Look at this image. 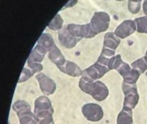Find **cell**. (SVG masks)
<instances>
[{"mask_svg": "<svg viewBox=\"0 0 147 124\" xmlns=\"http://www.w3.org/2000/svg\"><path fill=\"white\" fill-rule=\"evenodd\" d=\"M79 86L82 91L98 101H102L107 98L109 90L106 86L100 81H94L87 77H82L80 79Z\"/></svg>", "mask_w": 147, "mask_h": 124, "instance_id": "6da1fadb", "label": "cell"}, {"mask_svg": "<svg viewBox=\"0 0 147 124\" xmlns=\"http://www.w3.org/2000/svg\"><path fill=\"white\" fill-rule=\"evenodd\" d=\"M122 89L124 95V107L134 109L140 99L136 84H128L123 82Z\"/></svg>", "mask_w": 147, "mask_h": 124, "instance_id": "7a4b0ae2", "label": "cell"}, {"mask_svg": "<svg viewBox=\"0 0 147 124\" xmlns=\"http://www.w3.org/2000/svg\"><path fill=\"white\" fill-rule=\"evenodd\" d=\"M111 18L107 13L99 11L95 13L90 21L91 27L95 34H98L106 31L110 24Z\"/></svg>", "mask_w": 147, "mask_h": 124, "instance_id": "3957f363", "label": "cell"}, {"mask_svg": "<svg viewBox=\"0 0 147 124\" xmlns=\"http://www.w3.org/2000/svg\"><path fill=\"white\" fill-rule=\"evenodd\" d=\"M66 29L73 36L81 39L82 38L91 39L97 35L92 28L90 23L86 25L69 24L67 25Z\"/></svg>", "mask_w": 147, "mask_h": 124, "instance_id": "277c9868", "label": "cell"}, {"mask_svg": "<svg viewBox=\"0 0 147 124\" xmlns=\"http://www.w3.org/2000/svg\"><path fill=\"white\" fill-rule=\"evenodd\" d=\"M83 115L88 121L98 122L104 116L102 107L95 103H87L82 107Z\"/></svg>", "mask_w": 147, "mask_h": 124, "instance_id": "5b68a950", "label": "cell"}, {"mask_svg": "<svg viewBox=\"0 0 147 124\" xmlns=\"http://www.w3.org/2000/svg\"><path fill=\"white\" fill-rule=\"evenodd\" d=\"M54 110L50 100L45 96H41L35 101L34 114L36 117H41L53 114Z\"/></svg>", "mask_w": 147, "mask_h": 124, "instance_id": "8992f818", "label": "cell"}, {"mask_svg": "<svg viewBox=\"0 0 147 124\" xmlns=\"http://www.w3.org/2000/svg\"><path fill=\"white\" fill-rule=\"evenodd\" d=\"M123 78L124 82L128 84H135L140 74L135 70L131 68L127 63L123 62L116 69Z\"/></svg>", "mask_w": 147, "mask_h": 124, "instance_id": "52a82bcc", "label": "cell"}, {"mask_svg": "<svg viewBox=\"0 0 147 124\" xmlns=\"http://www.w3.org/2000/svg\"><path fill=\"white\" fill-rule=\"evenodd\" d=\"M109 71L110 69L107 67L102 66L96 62L94 64L84 70L82 72V76L87 77L93 81H95L98 79L101 78Z\"/></svg>", "mask_w": 147, "mask_h": 124, "instance_id": "ba28073f", "label": "cell"}, {"mask_svg": "<svg viewBox=\"0 0 147 124\" xmlns=\"http://www.w3.org/2000/svg\"><path fill=\"white\" fill-rule=\"evenodd\" d=\"M36 78L39 82L41 91L44 95L49 96L54 93L56 89V85L52 79L44 73H39Z\"/></svg>", "mask_w": 147, "mask_h": 124, "instance_id": "9c48e42d", "label": "cell"}, {"mask_svg": "<svg viewBox=\"0 0 147 124\" xmlns=\"http://www.w3.org/2000/svg\"><path fill=\"white\" fill-rule=\"evenodd\" d=\"M136 30L135 21L127 20L121 23L115 30V35L120 39H124L132 35Z\"/></svg>", "mask_w": 147, "mask_h": 124, "instance_id": "30bf717a", "label": "cell"}, {"mask_svg": "<svg viewBox=\"0 0 147 124\" xmlns=\"http://www.w3.org/2000/svg\"><path fill=\"white\" fill-rule=\"evenodd\" d=\"M58 39L60 44L66 49H72L75 47L81 39L75 37L70 34L66 28L61 29L58 33Z\"/></svg>", "mask_w": 147, "mask_h": 124, "instance_id": "8fae6325", "label": "cell"}, {"mask_svg": "<svg viewBox=\"0 0 147 124\" xmlns=\"http://www.w3.org/2000/svg\"><path fill=\"white\" fill-rule=\"evenodd\" d=\"M58 69L65 74L72 76V77H79L80 76L82 75L83 72L78 65L69 61H66L65 64L59 67Z\"/></svg>", "mask_w": 147, "mask_h": 124, "instance_id": "7c38bea8", "label": "cell"}, {"mask_svg": "<svg viewBox=\"0 0 147 124\" xmlns=\"http://www.w3.org/2000/svg\"><path fill=\"white\" fill-rule=\"evenodd\" d=\"M121 42L120 39L114 33L108 32L105 35L104 40V48L112 50H116Z\"/></svg>", "mask_w": 147, "mask_h": 124, "instance_id": "4fadbf2b", "label": "cell"}, {"mask_svg": "<svg viewBox=\"0 0 147 124\" xmlns=\"http://www.w3.org/2000/svg\"><path fill=\"white\" fill-rule=\"evenodd\" d=\"M48 58L51 62L56 65L57 68L65 64L66 61L65 56L63 55L62 52L56 46L49 52Z\"/></svg>", "mask_w": 147, "mask_h": 124, "instance_id": "5bb4252c", "label": "cell"}, {"mask_svg": "<svg viewBox=\"0 0 147 124\" xmlns=\"http://www.w3.org/2000/svg\"><path fill=\"white\" fill-rule=\"evenodd\" d=\"M47 51L46 49L43 48L42 46L36 45L32 50L30 54L28 57V61H32L34 62L40 63L42 62L45 58Z\"/></svg>", "mask_w": 147, "mask_h": 124, "instance_id": "9a60e30c", "label": "cell"}, {"mask_svg": "<svg viewBox=\"0 0 147 124\" xmlns=\"http://www.w3.org/2000/svg\"><path fill=\"white\" fill-rule=\"evenodd\" d=\"M37 44L42 46L47 52L51 51L56 46L52 36L48 33L42 34L37 41Z\"/></svg>", "mask_w": 147, "mask_h": 124, "instance_id": "2e32d148", "label": "cell"}, {"mask_svg": "<svg viewBox=\"0 0 147 124\" xmlns=\"http://www.w3.org/2000/svg\"><path fill=\"white\" fill-rule=\"evenodd\" d=\"M133 112L129 108L123 107L117 119V124H133Z\"/></svg>", "mask_w": 147, "mask_h": 124, "instance_id": "e0dca14e", "label": "cell"}, {"mask_svg": "<svg viewBox=\"0 0 147 124\" xmlns=\"http://www.w3.org/2000/svg\"><path fill=\"white\" fill-rule=\"evenodd\" d=\"M114 56H115L114 50L103 48V50H102V51L101 52V54L100 56H99L97 62L100 64L108 68L109 62L110 60Z\"/></svg>", "mask_w": 147, "mask_h": 124, "instance_id": "ac0fdd59", "label": "cell"}, {"mask_svg": "<svg viewBox=\"0 0 147 124\" xmlns=\"http://www.w3.org/2000/svg\"><path fill=\"white\" fill-rule=\"evenodd\" d=\"M18 117L20 124H39L36 115L32 113L31 111L24 112Z\"/></svg>", "mask_w": 147, "mask_h": 124, "instance_id": "d6986e66", "label": "cell"}, {"mask_svg": "<svg viewBox=\"0 0 147 124\" xmlns=\"http://www.w3.org/2000/svg\"><path fill=\"white\" fill-rule=\"evenodd\" d=\"M13 109L17 113V115L27 111H31V107L30 105L24 100H18L13 105Z\"/></svg>", "mask_w": 147, "mask_h": 124, "instance_id": "ffe728a7", "label": "cell"}, {"mask_svg": "<svg viewBox=\"0 0 147 124\" xmlns=\"http://www.w3.org/2000/svg\"><path fill=\"white\" fill-rule=\"evenodd\" d=\"M131 68L140 74H142L147 70V62L144 58H140L131 64Z\"/></svg>", "mask_w": 147, "mask_h": 124, "instance_id": "44dd1931", "label": "cell"}, {"mask_svg": "<svg viewBox=\"0 0 147 124\" xmlns=\"http://www.w3.org/2000/svg\"><path fill=\"white\" fill-rule=\"evenodd\" d=\"M134 21L136 23V31L138 32L147 34V17L137 18Z\"/></svg>", "mask_w": 147, "mask_h": 124, "instance_id": "7402d4cb", "label": "cell"}, {"mask_svg": "<svg viewBox=\"0 0 147 124\" xmlns=\"http://www.w3.org/2000/svg\"><path fill=\"white\" fill-rule=\"evenodd\" d=\"M63 25V20L61 17L59 15L57 14L54 18L52 20L48 25V28L49 29L56 31L61 30Z\"/></svg>", "mask_w": 147, "mask_h": 124, "instance_id": "603a6c76", "label": "cell"}, {"mask_svg": "<svg viewBox=\"0 0 147 124\" xmlns=\"http://www.w3.org/2000/svg\"><path fill=\"white\" fill-rule=\"evenodd\" d=\"M141 8V1H129L128 9L133 14L138 13Z\"/></svg>", "mask_w": 147, "mask_h": 124, "instance_id": "cb8c5ba5", "label": "cell"}, {"mask_svg": "<svg viewBox=\"0 0 147 124\" xmlns=\"http://www.w3.org/2000/svg\"><path fill=\"white\" fill-rule=\"evenodd\" d=\"M33 75H34V72L32 71L30 69L24 68L23 70H22L20 77L19 78L18 82V83H20V82L26 81L28 79L30 78Z\"/></svg>", "mask_w": 147, "mask_h": 124, "instance_id": "d4e9b609", "label": "cell"}, {"mask_svg": "<svg viewBox=\"0 0 147 124\" xmlns=\"http://www.w3.org/2000/svg\"><path fill=\"white\" fill-rule=\"evenodd\" d=\"M27 65L29 69L34 72V74L36 72H39L43 69V66L41 64L34 62L32 61H28V60H27Z\"/></svg>", "mask_w": 147, "mask_h": 124, "instance_id": "484cf974", "label": "cell"}, {"mask_svg": "<svg viewBox=\"0 0 147 124\" xmlns=\"http://www.w3.org/2000/svg\"><path fill=\"white\" fill-rule=\"evenodd\" d=\"M143 9L144 13L147 16V1H145L143 4Z\"/></svg>", "mask_w": 147, "mask_h": 124, "instance_id": "4316f807", "label": "cell"}, {"mask_svg": "<svg viewBox=\"0 0 147 124\" xmlns=\"http://www.w3.org/2000/svg\"><path fill=\"white\" fill-rule=\"evenodd\" d=\"M144 58H145V59L146 62H147V50H146V54H145V57H144Z\"/></svg>", "mask_w": 147, "mask_h": 124, "instance_id": "83f0119b", "label": "cell"}, {"mask_svg": "<svg viewBox=\"0 0 147 124\" xmlns=\"http://www.w3.org/2000/svg\"><path fill=\"white\" fill-rule=\"evenodd\" d=\"M53 124H54V123H53Z\"/></svg>", "mask_w": 147, "mask_h": 124, "instance_id": "f1b7e54d", "label": "cell"}]
</instances>
